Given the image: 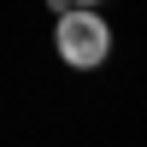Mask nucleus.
I'll use <instances>...</instances> for the list:
<instances>
[{"instance_id":"f257e3e1","label":"nucleus","mask_w":147,"mask_h":147,"mask_svg":"<svg viewBox=\"0 0 147 147\" xmlns=\"http://www.w3.org/2000/svg\"><path fill=\"white\" fill-rule=\"evenodd\" d=\"M106 47H112L106 18H94V12H65V18H59V59H65V65L94 71L106 59Z\"/></svg>"}]
</instances>
